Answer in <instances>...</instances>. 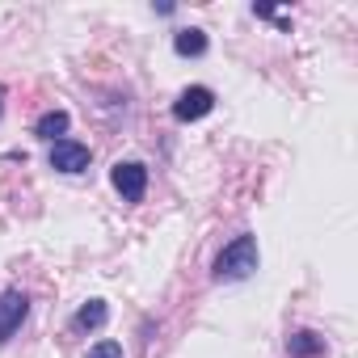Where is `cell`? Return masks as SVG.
<instances>
[{
    "label": "cell",
    "instance_id": "7",
    "mask_svg": "<svg viewBox=\"0 0 358 358\" xmlns=\"http://www.w3.org/2000/svg\"><path fill=\"white\" fill-rule=\"evenodd\" d=\"M173 51L182 55V59H199V55H207V30H199V26L177 30V34H173Z\"/></svg>",
    "mask_w": 358,
    "mask_h": 358
},
{
    "label": "cell",
    "instance_id": "8",
    "mask_svg": "<svg viewBox=\"0 0 358 358\" xmlns=\"http://www.w3.org/2000/svg\"><path fill=\"white\" fill-rule=\"evenodd\" d=\"M68 127H72L68 110H47V114H38L34 135H38V139H47V143H55V139H64V135H68Z\"/></svg>",
    "mask_w": 358,
    "mask_h": 358
},
{
    "label": "cell",
    "instance_id": "4",
    "mask_svg": "<svg viewBox=\"0 0 358 358\" xmlns=\"http://www.w3.org/2000/svg\"><path fill=\"white\" fill-rule=\"evenodd\" d=\"M30 316V295L26 291H0V345H5Z\"/></svg>",
    "mask_w": 358,
    "mask_h": 358
},
{
    "label": "cell",
    "instance_id": "3",
    "mask_svg": "<svg viewBox=\"0 0 358 358\" xmlns=\"http://www.w3.org/2000/svg\"><path fill=\"white\" fill-rule=\"evenodd\" d=\"M110 182H114V190H118L127 203H139V199L148 194V169H143L139 160H118V164L110 169Z\"/></svg>",
    "mask_w": 358,
    "mask_h": 358
},
{
    "label": "cell",
    "instance_id": "6",
    "mask_svg": "<svg viewBox=\"0 0 358 358\" xmlns=\"http://www.w3.org/2000/svg\"><path fill=\"white\" fill-rule=\"evenodd\" d=\"M287 354H291V358H320V354H324V337H320L316 329H295V333L287 337Z\"/></svg>",
    "mask_w": 358,
    "mask_h": 358
},
{
    "label": "cell",
    "instance_id": "2",
    "mask_svg": "<svg viewBox=\"0 0 358 358\" xmlns=\"http://www.w3.org/2000/svg\"><path fill=\"white\" fill-rule=\"evenodd\" d=\"M211 110H215V93H211L207 85H190V89L177 93V101H173V118H177V122H199V118H207Z\"/></svg>",
    "mask_w": 358,
    "mask_h": 358
},
{
    "label": "cell",
    "instance_id": "1",
    "mask_svg": "<svg viewBox=\"0 0 358 358\" xmlns=\"http://www.w3.org/2000/svg\"><path fill=\"white\" fill-rule=\"evenodd\" d=\"M257 266H262L257 236H253V232H241V236H232V241L215 253L211 274H215V282H245V278L257 274Z\"/></svg>",
    "mask_w": 358,
    "mask_h": 358
},
{
    "label": "cell",
    "instance_id": "9",
    "mask_svg": "<svg viewBox=\"0 0 358 358\" xmlns=\"http://www.w3.org/2000/svg\"><path fill=\"white\" fill-rule=\"evenodd\" d=\"M106 320H110L106 299H89V303H80V312L72 316V329H76V333H93V329H101Z\"/></svg>",
    "mask_w": 358,
    "mask_h": 358
},
{
    "label": "cell",
    "instance_id": "5",
    "mask_svg": "<svg viewBox=\"0 0 358 358\" xmlns=\"http://www.w3.org/2000/svg\"><path fill=\"white\" fill-rule=\"evenodd\" d=\"M47 160H51V169H55V173H85V169H89V160H93V152H89L80 139H55Z\"/></svg>",
    "mask_w": 358,
    "mask_h": 358
},
{
    "label": "cell",
    "instance_id": "11",
    "mask_svg": "<svg viewBox=\"0 0 358 358\" xmlns=\"http://www.w3.org/2000/svg\"><path fill=\"white\" fill-rule=\"evenodd\" d=\"M0 110H5V101H0Z\"/></svg>",
    "mask_w": 358,
    "mask_h": 358
},
{
    "label": "cell",
    "instance_id": "10",
    "mask_svg": "<svg viewBox=\"0 0 358 358\" xmlns=\"http://www.w3.org/2000/svg\"><path fill=\"white\" fill-rule=\"evenodd\" d=\"M89 358H122V341H114V337L93 341V345H89Z\"/></svg>",
    "mask_w": 358,
    "mask_h": 358
}]
</instances>
